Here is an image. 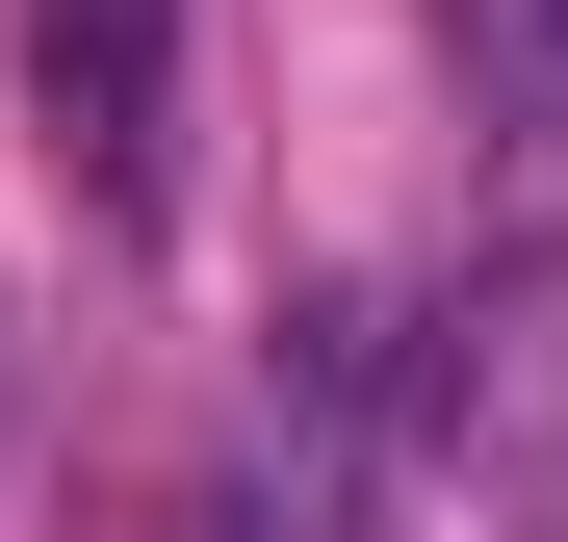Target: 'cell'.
<instances>
[{"mask_svg": "<svg viewBox=\"0 0 568 542\" xmlns=\"http://www.w3.org/2000/svg\"><path fill=\"white\" fill-rule=\"evenodd\" d=\"M439 466L491 491V517H542V491H568V233H517L491 285H465V361H439Z\"/></svg>", "mask_w": 568, "mask_h": 542, "instance_id": "obj_1", "label": "cell"}, {"mask_svg": "<svg viewBox=\"0 0 568 542\" xmlns=\"http://www.w3.org/2000/svg\"><path fill=\"white\" fill-rule=\"evenodd\" d=\"M27 78H52V155L104 181V233L181 207V0H27Z\"/></svg>", "mask_w": 568, "mask_h": 542, "instance_id": "obj_2", "label": "cell"}, {"mask_svg": "<svg viewBox=\"0 0 568 542\" xmlns=\"http://www.w3.org/2000/svg\"><path fill=\"white\" fill-rule=\"evenodd\" d=\"M362 491H388V310H311V336H284V439H258L233 542H362Z\"/></svg>", "mask_w": 568, "mask_h": 542, "instance_id": "obj_3", "label": "cell"}, {"mask_svg": "<svg viewBox=\"0 0 568 542\" xmlns=\"http://www.w3.org/2000/svg\"><path fill=\"white\" fill-rule=\"evenodd\" d=\"M439 52H465L491 130H568V0H439Z\"/></svg>", "mask_w": 568, "mask_h": 542, "instance_id": "obj_4", "label": "cell"}]
</instances>
